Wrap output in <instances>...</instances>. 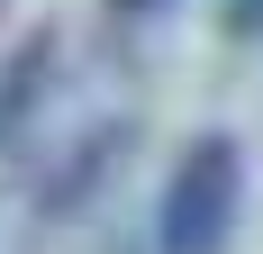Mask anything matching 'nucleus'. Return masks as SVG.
I'll return each mask as SVG.
<instances>
[{"instance_id":"4","label":"nucleus","mask_w":263,"mask_h":254,"mask_svg":"<svg viewBox=\"0 0 263 254\" xmlns=\"http://www.w3.org/2000/svg\"><path fill=\"white\" fill-rule=\"evenodd\" d=\"M218 27L236 46H263V0H218Z\"/></svg>"},{"instance_id":"5","label":"nucleus","mask_w":263,"mask_h":254,"mask_svg":"<svg viewBox=\"0 0 263 254\" xmlns=\"http://www.w3.org/2000/svg\"><path fill=\"white\" fill-rule=\"evenodd\" d=\"M173 0H109V19H163Z\"/></svg>"},{"instance_id":"1","label":"nucleus","mask_w":263,"mask_h":254,"mask_svg":"<svg viewBox=\"0 0 263 254\" xmlns=\"http://www.w3.org/2000/svg\"><path fill=\"white\" fill-rule=\"evenodd\" d=\"M245 227V146L227 127H200L155 191V254H227Z\"/></svg>"},{"instance_id":"3","label":"nucleus","mask_w":263,"mask_h":254,"mask_svg":"<svg viewBox=\"0 0 263 254\" xmlns=\"http://www.w3.org/2000/svg\"><path fill=\"white\" fill-rule=\"evenodd\" d=\"M54 82H64V37L54 27H27L18 46L0 55V154H18L36 136V118L54 109Z\"/></svg>"},{"instance_id":"2","label":"nucleus","mask_w":263,"mask_h":254,"mask_svg":"<svg viewBox=\"0 0 263 254\" xmlns=\"http://www.w3.org/2000/svg\"><path fill=\"white\" fill-rule=\"evenodd\" d=\"M127 154H136V118H100V127H82L73 146L46 164V182H36V218H82V209L118 182V164H127Z\"/></svg>"}]
</instances>
